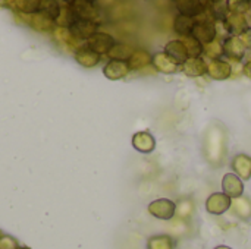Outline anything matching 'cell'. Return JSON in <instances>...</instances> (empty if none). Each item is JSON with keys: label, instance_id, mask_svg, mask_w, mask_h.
I'll list each match as a JSON object with an SVG mask.
<instances>
[{"label": "cell", "instance_id": "obj_38", "mask_svg": "<svg viewBox=\"0 0 251 249\" xmlns=\"http://www.w3.org/2000/svg\"><path fill=\"white\" fill-rule=\"evenodd\" d=\"M19 249H29L28 247H19Z\"/></svg>", "mask_w": 251, "mask_h": 249}, {"label": "cell", "instance_id": "obj_13", "mask_svg": "<svg viewBox=\"0 0 251 249\" xmlns=\"http://www.w3.org/2000/svg\"><path fill=\"white\" fill-rule=\"evenodd\" d=\"M175 4L181 15L190 18H197L207 12V1H201V0H181L176 1Z\"/></svg>", "mask_w": 251, "mask_h": 249}, {"label": "cell", "instance_id": "obj_33", "mask_svg": "<svg viewBox=\"0 0 251 249\" xmlns=\"http://www.w3.org/2000/svg\"><path fill=\"white\" fill-rule=\"evenodd\" d=\"M0 249H19V242L16 238H13L10 235H1Z\"/></svg>", "mask_w": 251, "mask_h": 249}, {"label": "cell", "instance_id": "obj_35", "mask_svg": "<svg viewBox=\"0 0 251 249\" xmlns=\"http://www.w3.org/2000/svg\"><path fill=\"white\" fill-rule=\"evenodd\" d=\"M243 73H244L247 78H250L251 79V60H249V62L243 66Z\"/></svg>", "mask_w": 251, "mask_h": 249}, {"label": "cell", "instance_id": "obj_31", "mask_svg": "<svg viewBox=\"0 0 251 249\" xmlns=\"http://www.w3.org/2000/svg\"><path fill=\"white\" fill-rule=\"evenodd\" d=\"M179 40L184 43V45H185V48L188 51V57H201V54H203V44L200 41H197L193 35L181 37Z\"/></svg>", "mask_w": 251, "mask_h": 249}, {"label": "cell", "instance_id": "obj_21", "mask_svg": "<svg viewBox=\"0 0 251 249\" xmlns=\"http://www.w3.org/2000/svg\"><path fill=\"white\" fill-rule=\"evenodd\" d=\"M175 210V219L184 220V222H191L194 214H196V201L191 197H184L179 198Z\"/></svg>", "mask_w": 251, "mask_h": 249}, {"label": "cell", "instance_id": "obj_36", "mask_svg": "<svg viewBox=\"0 0 251 249\" xmlns=\"http://www.w3.org/2000/svg\"><path fill=\"white\" fill-rule=\"evenodd\" d=\"M215 249H232L231 247H226V245H221V247H216Z\"/></svg>", "mask_w": 251, "mask_h": 249}, {"label": "cell", "instance_id": "obj_9", "mask_svg": "<svg viewBox=\"0 0 251 249\" xmlns=\"http://www.w3.org/2000/svg\"><path fill=\"white\" fill-rule=\"evenodd\" d=\"M224 25H225V29L231 35H237V37H241L250 28V22H249L247 16L243 13H237V12H229Z\"/></svg>", "mask_w": 251, "mask_h": 249}, {"label": "cell", "instance_id": "obj_20", "mask_svg": "<svg viewBox=\"0 0 251 249\" xmlns=\"http://www.w3.org/2000/svg\"><path fill=\"white\" fill-rule=\"evenodd\" d=\"M231 211L232 214L240 219L241 222H251V198L250 197H240L232 200L231 203Z\"/></svg>", "mask_w": 251, "mask_h": 249}, {"label": "cell", "instance_id": "obj_27", "mask_svg": "<svg viewBox=\"0 0 251 249\" xmlns=\"http://www.w3.org/2000/svg\"><path fill=\"white\" fill-rule=\"evenodd\" d=\"M196 23H197V19L196 18L184 16V15L178 13L175 16V19H174V29L181 37H188V35H191Z\"/></svg>", "mask_w": 251, "mask_h": 249}, {"label": "cell", "instance_id": "obj_7", "mask_svg": "<svg viewBox=\"0 0 251 249\" xmlns=\"http://www.w3.org/2000/svg\"><path fill=\"white\" fill-rule=\"evenodd\" d=\"M191 35L197 41H200L203 45H206L216 40L218 31H216V26L212 19H197V23H196Z\"/></svg>", "mask_w": 251, "mask_h": 249}, {"label": "cell", "instance_id": "obj_11", "mask_svg": "<svg viewBox=\"0 0 251 249\" xmlns=\"http://www.w3.org/2000/svg\"><path fill=\"white\" fill-rule=\"evenodd\" d=\"M231 203H232V200L228 195H225L224 192H215L207 198L206 210H207V213H210L213 216H221V214L226 213L228 210H231Z\"/></svg>", "mask_w": 251, "mask_h": 249}, {"label": "cell", "instance_id": "obj_19", "mask_svg": "<svg viewBox=\"0 0 251 249\" xmlns=\"http://www.w3.org/2000/svg\"><path fill=\"white\" fill-rule=\"evenodd\" d=\"M69 29L74 32V35L81 40V41H87L91 35H94L99 29V25L90 21H84V19H78L69 26Z\"/></svg>", "mask_w": 251, "mask_h": 249}, {"label": "cell", "instance_id": "obj_17", "mask_svg": "<svg viewBox=\"0 0 251 249\" xmlns=\"http://www.w3.org/2000/svg\"><path fill=\"white\" fill-rule=\"evenodd\" d=\"M132 147L143 154H150L156 148V139L149 131H140L132 135Z\"/></svg>", "mask_w": 251, "mask_h": 249}, {"label": "cell", "instance_id": "obj_6", "mask_svg": "<svg viewBox=\"0 0 251 249\" xmlns=\"http://www.w3.org/2000/svg\"><path fill=\"white\" fill-rule=\"evenodd\" d=\"M0 4H6L13 13L19 15H32L43 12L46 7V0H10V1H0Z\"/></svg>", "mask_w": 251, "mask_h": 249}, {"label": "cell", "instance_id": "obj_3", "mask_svg": "<svg viewBox=\"0 0 251 249\" xmlns=\"http://www.w3.org/2000/svg\"><path fill=\"white\" fill-rule=\"evenodd\" d=\"M13 15L19 22H22L24 25L29 26L37 32H53V29L56 28L54 21L46 12H38L32 15H19V13H13Z\"/></svg>", "mask_w": 251, "mask_h": 249}, {"label": "cell", "instance_id": "obj_37", "mask_svg": "<svg viewBox=\"0 0 251 249\" xmlns=\"http://www.w3.org/2000/svg\"><path fill=\"white\" fill-rule=\"evenodd\" d=\"M249 4H250V7H249V15H251V1H249Z\"/></svg>", "mask_w": 251, "mask_h": 249}, {"label": "cell", "instance_id": "obj_30", "mask_svg": "<svg viewBox=\"0 0 251 249\" xmlns=\"http://www.w3.org/2000/svg\"><path fill=\"white\" fill-rule=\"evenodd\" d=\"M169 230H171L169 235L172 238H185L191 232V225H190V222H184V220H179V219H175L174 217L171 220Z\"/></svg>", "mask_w": 251, "mask_h": 249}, {"label": "cell", "instance_id": "obj_22", "mask_svg": "<svg viewBox=\"0 0 251 249\" xmlns=\"http://www.w3.org/2000/svg\"><path fill=\"white\" fill-rule=\"evenodd\" d=\"M74 56H75L76 63H79L81 66L88 68V69L90 68H96L100 63V60H101V56L97 54L94 50H91L87 45H82L79 50H76Z\"/></svg>", "mask_w": 251, "mask_h": 249}, {"label": "cell", "instance_id": "obj_4", "mask_svg": "<svg viewBox=\"0 0 251 249\" xmlns=\"http://www.w3.org/2000/svg\"><path fill=\"white\" fill-rule=\"evenodd\" d=\"M51 35H53V40L56 41V44H57L60 48H63V50H66V51H72L74 54H75L76 50H79L82 45H85V43L81 41V40H78L69 28L56 26V28L53 29Z\"/></svg>", "mask_w": 251, "mask_h": 249}, {"label": "cell", "instance_id": "obj_5", "mask_svg": "<svg viewBox=\"0 0 251 249\" xmlns=\"http://www.w3.org/2000/svg\"><path fill=\"white\" fill-rule=\"evenodd\" d=\"M149 213L159 219V220H165V222H171L175 217V210H176V204L172 200L168 198H159L154 200L149 204L147 207Z\"/></svg>", "mask_w": 251, "mask_h": 249}, {"label": "cell", "instance_id": "obj_15", "mask_svg": "<svg viewBox=\"0 0 251 249\" xmlns=\"http://www.w3.org/2000/svg\"><path fill=\"white\" fill-rule=\"evenodd\" d=\"M231 169L234 175H237L241 181L251 179V156L249 154H237L231 161Z\"/></svg>", "mask_w": 251, "mask_h": 249}, {"label": "cell", "instance_id": "obj_18", "mask_svg": "<svg viewBox=\"0 0 251 249\" xmlns=\"http://www.w3.org/2000/svg\"><path fill=\"white\" fill-rule=\"evenodd\" d=\"M129 68L126 62H121V60H109L104 68H103V73L107 79L110 81H119L124 79L128 73H129Z\"/></svg>", "mask_w": 251, "mask_h": 249}, {"label": "cell", "instance_id": "obj_23", "mask_svg": "<svg viewBox=\"0 0 251 249\" xmlns=\"http://www.w3.org/2000/svg\"><path fill=\"white\" fill-rule=\"evenodd\" d=\"M182 72L190 78L203 76L207 73V62L203 57H190L185 63H182Z\"/></svg>", "mask_w": 251, "mask_h": 249}, {"label": "cell", "instance_id": "obj_1", "mask_svg": "<svg viewBox=\"0 0 251 249\" xmlns=\"http://www.w3.org/2000/svg\"><path fill=\"white\" fill-rule=\"evenodd\" d=\"M203 157L212 167H222L228 157V132L219 122L207 126L203 135Z\"/></svg>", "mask_w": 251, "mask_h": 249}, {"label": "cell", "instance_id": "obj_12", "mask_svg": "<svg viewBox=\"0 0 251 249\" xmlns=\"http://www.w3.org/2000/svg\"><path fill=\"white\" fill-rule=\"evenodd\" d=\"M222 191L231 200H235V198L243 197V194H244V183H243V181L237 175L226 173L222 178Z\"/></svg>", "mask_w": 251, "mask_h": 249}, {"label": "cell", "instance_id": "obj_24", "mask_svg": "<svg viewBox=\"0 0 251 249\" xmlns=\"http://www.w3.org/2000/svg\"><path fill=\"white\" fill-rule=\"evenodd\" d=\"M165 53L172 57L178 65L185 63L190 57H188V51L184 45V43L181 40H172L165 45Z\"/></svg>", "mask_w": 251, "mask_h": 249}, {"label": "cell", "instance_id": "obj_8", "mask_svg": "<svg viewBox=\"0 0 251 249\" xmlns=\"http://www.w3.org/2000/svg\"><path fill=\"white\" fill-rule=\"evenodd\" d=\"M116 44L115 38L107 34V32H101V31H97L94 35H91L87 41H85V45L90 47L91 50H94L97 54L100 56H107V53L110 51V48Z\"/></svg>", "mask_w": 251, "mask_h": 249}, {"label": "cell", "instance_id": "obj_39", "mask_svg": "<svg viewBox=\"0 0 251 249\" xmlns=\"http://www.w3.org/2000/svg\"><path fill=\"white\" fill-rule=\"evenodd\" d=\"M1 235H3V233H1V232H0V238H1Z\"/></svg>", "mask_w": 251, "mask_h": 249}, {"label": "cell", "instance_id": "obj_29", "mask_svg": "<svg viewBox=\"0 0 251 249\" xmlns=\"http://www.w3.org/2000/svg\"><path fill=\"white\" fill-rule=\"evenodd\" d=\"M134 53V48L129 44L125 43H116L110 51L107 53V57L110 60H121V62H128V59L131 57V54Z\"/></svg>", "mask_w": 251, "mask_h": 249}, {"label": "cell", "instance_id": "obj_14", "mask_svg": "<svg viewBox=\"0 0 251 249\" xmlns=\"http://www.w3.org/2000/svg\"><path fill=\"white\" fill-rule=\"evenodd\" d=\"M207 75L215 81H225V79L231 78L232 66L229 62H225L222 59L210 60L207 63Z\"/></svg>", "mask_w": 251, "mask_h": 249}, {"label": "cell", "instance_id": "obj_28", "mask_svg": "<svg viewBox=\"0 0 251 249\" xmlns=\"http://www.w3.org/2000/svg\"><path fill=\"white\" fill-rule=\"evenodd\" d=\"M147 249H175V239L168 235H154L147 239Z\"/></svg>", "mask_w": 251, "mask_h": 249}, {"label": "cell", "instance_id": "obj_34", "mask_svg": "<svg viewBox=\"0 0 251 249\" xmlns=\"http://www.w3.org/2000/svg\"><path fill=\"white\" fill-rule=\"evenodd\" d=\"M241 38L244 40V43H246L247 48H251V26L249 28V31H247L246 34H243V35H241Z\"/></svg>", "mask_w": 251, "mask_h": 249}, {"label": "cell", "instance_id": "obj_26", "mask_svg": "<svg viewBox=\"0 0 251 249\" xmlns=\"http://www.w3.org/2000/svg\"><path fill=\"white\" fill-rule=\"evenodd\" d=\"M153 62V56L147 51V50H134V53L131 54V57L128 59V68L129 70H141L144 68H147L149 65H151Z\"/></svg>", "mask_w": 251, "mask_h": 249}, {"label": "cell", "instance_id": "obj_10", "mask_svg": "<svg viewBox=\"0 0 251 249\" xmlns=\"http://www.w3.org/2000/svg\"><path fill=\"white\" fill-rule=\"evenodd\" d=\"M222 47H224V54L231 60H241L247 51V45L244 40L237 35H229L222 43Z\"/></svg>", "mask_w": 251, "mask_h": 249}, {"label": "cell", "instance_id": "obj_25", "mask_svg": "<svg viewBox=\"0 0 251 249\" xmlns=\"http://www.w3.org/2000/svg\"><path fill=\"white\" fill-rule=\"evenodd\" d=\"M207 12L210 15L212 21H219L225 22L228 18L231 9H229V1L228 0H216V1H207Z\"/></svg>", "mask_w": 251, "mask_h": 249}, {"label": "cell", "instance_id": "obj_16", "mask_svg": "<svg viewBox=\"0 0 251 249\" xmlns=\"http://www.w3.org/2000/svg\"><path fill=\"white\" fill-rule=\"evenodd\" d=\"M151 65L157 72L166 73V75H172V73L178 72V69H179V65L172 57H169L165 51H159V53L153 54Z\"/></svg>", "mask_w": 251, "mask_h": 249}, {"label": "cell", "instance_id": "obj_32", "mask_svg": "<svg viewBox=\"0 0 251 249\" xmlns=\"http://www.w3.org/2000/svg\"><path fill=\"white\" fill-rule=\"evenodd\" d=\"M203 53L210 59V60H218L222 54H224V47L222 43H219L218 40L203 45Z\"/></svg>", "mask_w": 251, "mask_h": 249}, {"label": "cell", "instance_id": "obj_2", "mask_svg": "<svg viewBox=\"0 0 251 249\" xmlns=\"http://www.w3.org/2000/svg\"><path fill=\"white\" fill-rule=\"evenodd\" d=\"M69 6L78 19L90 21L97 25L101 23L103 15H101V9L97 6V3L88 1V0H75V1H69Z\"/></svg>", "mask_w": 251, "mask_h": 249}]
</instances>
